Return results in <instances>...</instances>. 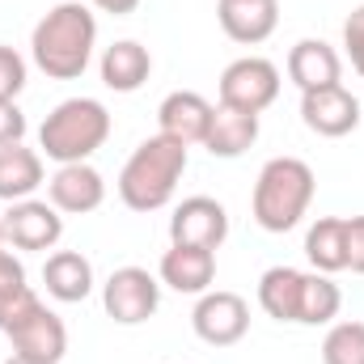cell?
Returning a JSON list of instances; mask_svg holds the SVG:
<instances>
[{
    "label": "cell",
    "instance_id": "cell-3",
    "mask_svg": "<svg viewBox=\"0 0 364 364\" xmlns=\"http://www.w3.org/2000/svg\"><path fill=\"white\" fill-rule=\"evenodd\" d=\"M314 186H318V178L301 157H272L259 170L255 195H250V212H255L259 229H267V233L296 229L314 203Z\"/></svg>",
    "mask_w": 364,
    "mask_h": 364
},
{
    "label": "cell",
    "instance_id": "cell-13",
    "mask_svg": "<svg viewBox=\"0 0 364 364\" xmlns=\"http://www.w3.org/2000/svg\"><path fill=\"white\" fill-rule=\"evenodd\" d=\"M47 199L68 212V216H85L97 212L102 199H106V178L93 170L90 161H73V166H60L51 178H47Z\"/></svg>",
    "mask_w": 364,
    "mask_h": 364
},
{
    "label": "cell",
    "instance_id": "cell-1",
    "mask_svg": "<svg viewBox=\"0 0 364 364\" xmlns=\"http://www.w3.org/2000/svg\"><path fill=\"white\" fill-rule=\"evenodd\" d=\"M93 47H97V17L81 0L55 4L30 34V55L51 81H77L90 68Z\"/></svg>",
    "mask_w": 364,
    "mask_h": 364
},
{
    "label": "cell",
    "instance_id": "cell-14",
    "mask_svg": "<svg viewBox=\"0 0 364 364\" xmlns=\"http://www.w3.org/2000/svg\"><path fill=\"white\" fill-rule=\"evenodd\" d=\"M216 17L220 30L233 43H267L279 26V0H216Z\"/></svg>",
    "mask_w": 364,
    "mask_h": 364
},
{
    "label": "cell",
    "instance_id": "cell-29",
    "mask_svg": "<svg viewBox=\"0 0 364 364\" xmlns=\"http://www.w3.org/2000/svg\"><path fill=\"white\" fill-rule=\"evenodd\" d=\"M348 229V272L364 275V216H343Z\"/></svg>",
    "mask_w": 364,
    "mask_h": 364
},
{
    "label": "cell",
    "instance_id": "cell-26",
    "mask_svg": "<svg viewBox=\"0 0 364 364\" xmlns=\"http://www.w3.org/2000/svg\"><path fill=\"white\" fill-rule=\"evenodd\" d=\"M26 90V60L0 43V97L4 102H17V93Z\"/></svg>",
    "mask_w": 364,
    "mask_h": 364
},
{
    "label": "cell",
    "instance_id": "cell-25",
    "mask_svg": "<svg viewBox=\"0 0 364 364\" xmlns=\"http://www.w3.org/2000/svg\"><path fill=\"white\" fill-rule=\"evenodd\" d=\"M38 305H43V301H38V292H34L30 284H21L17 292L0 296V331L9 335V331H13V326H17L21 318H30V314H34Z\"/></svg>",
    "mask_w": 364,
    "mask_h": 364
},
{
    "label": "cell",
    "instance_id": "cell-17",
    "mask_svg": "<svg viewBox=\"0 0 364 364\" xmlns=\"http://www.w3.org/2000/svg\"><path fill=\"white\" fill-rule=\"evenodd\" d=\"M153 73V55L149 47H140L136 38H119L102 51V85L114 93H136Z\"/></svg>",
    "mask_w": 364,
    "mask_h": 364
},
{
    "label": "cell",
    "instance_id": "cell-16",
    "mask_svg": "<svg viewBox=\"0 0 364 364\" xmlns=\"http://www.w3.org/2000/svg\"><path fill=\"white\" fill-rule=\"evenodd\" d=\"M216 279V250L203 246H170L161 255V284L182 296H203Z\"/></svg>",
    "mask_w": 364,
    "mask_h": 364
},
{
    "label": "cell",
    "instance_id": "cell-32",
    "mask_svg": "<svg viewBox=\"0 0 364 364\" xmlns=\"http://www.w3.org/2000/svg\"><path fill=\"white\" fill-rule=\"evenodd\" d=\"M4 364H30V360H21V356H9V360H4Z\"/></svg>",
    "mask_w": 364,
    "mask_h": 364
},
{
    "label": "cell",
    "instance_id": "cell-7",
    "mask_svg": "<svg viewBox=\"0 0 364 364\" xmlns=\"http://www.w3.org/2000/svg\"><path fill=\"white\" fill-rule=\"evenodd\" d=\"M191 326H195V335L208 343V348H233V343H242L246 339V331H250V305L237 296V292H203L199 301H195V314H191Z\"/></svg>",
    "mask_w": 364,
    "mask_h": 364
},
{
    "label": "cell",
    "instance_id": "cell-20",
    "mask_svg": "<svg viewBox=\"0 0 364 364\" xmlns=\"http://www.w3.org/2000/svg\"><path fill=\"white\" fill-rule=\"evenodd\" d=\"M305 259L322 275L348 272V229L343 216H318L305 233Z\"/></svg>",
    "mask_w": 364,
    "mask_h": 364
},
{
    "label": "cell",
    "instance_id": "cell-6",
    "mask_svg": "<svg viewBox=\"0 0 364 364\" xmlns=\"http://www.w3.org/2000/svg\"><path fill=\"white\" fill-rule=\"evenodd\" d=\"M279 97V68L263 55H242L220 73V106L263 114Z\"/></svg>",
    "mask_w": 364,
    "mask_h": 364
},
{
    "label": "cell",
    "instance_id": "cell-5",
    "mask_svg": "<svg viewBox=\"0 0 364 364\" xmlns=\"http://www.w3.org/2000/svg\"><path fill=\"white\" fill-rule=\"evenodd\" d=\"M102 305L119 326H140L161 309V279L144 267H119L102 284Z\"/></svg>",
    "mask_w": 364,
    "mask_h": 364
},
{
    "label": "cell",
    "instance_id": "cell-24",
    "mask_svg": "<svg viewBox=\"0 0 364 364\" xmlns=\"http://www.w3.org/2000/svg\"><path fill=\"white\" fill-rule=\"evenodd\" d=\"M322 364H364V322H335L322 339Z\"/></svg>",
    "mask_w": 364,
    "mask_h": 364
},
{
    "label": "cell",
    "instance_id": "cell-15",
    "mask_svg": "<svg viewBox=\"0 0 364 364\" xmlns=\"http://www.w3.org/2000/svg\"><path fill=\"white\" fill-rule=\"evenodd\" d=\"M288 77L301 93L309 90H326V85H339L343 77V60L331 43L322 38H301L292 51H288Z\"/></svg>",
    "mask_w": 364,
    "mask_h": 364
},
{
    "label": "cell",
    "instance_id": "cell-33",
    "mask_svg": "<svg viewBox=\"0 0 364 364\" xmlns=\"http://www.w3.org/2000/svg\"><path fill=\"white\" fill-rule=\"evenodd\" d=\"M0 246H4V229H0Z\"/></svg>",
    "mask_w": 364,
    "mask_h": 364
},
{
    "label": "cell",
    "instance_id": "cell-19",
    "mask_svg": "<svg viewBox=\"0 0 364 364\" xmlns=\"http://www.w3.org/2000/svg\"><path fill=\"white\" fill-rule=\"evenodd\" d=\"M43 284L55 301L64 305H77L93 292V263L81 250H55L47 263H43Z\"/></svg>",
    "mask_w": 364,
    "mask_h": 364
},
{
    "label": "cell",
    "instance_id": "cell-22",
    "mask_svg": "<svg viewBox=\"0 0 364 364\" xmlns=\"http://www.w3.org/2000/svg\"><path fill=\"white\" fill-rule=\"evenodd\" d=\"M301 284L305 272L296 267H267L259 279V305L275 322H296L301 318Z\"/></svg>",
    "mask_w": 364,
    "mask_h": 364
},
{
    "label": "cell",
    "instance_id": "cell-28",
    "mask_svg": "<svg viewBox=\"0 0 364 364\" xmlns=\"http://www.w3.org/2000/svg\"><path fill=\"white\" fill-rule=\"evenodd\" d=\"M21 136H26V114H21V106L0 97V149H4V144H21Z\"/></svg>",
    "mask_w": 364,
    "mask_h": 364
},
{
    "label": "cell",
    "instance_id": "cell-10",
    "mask_svg": "<svg viewBox=\"0 0 364 364\" xmlns=\"http://www.w3.org/2000/svg\"><path fill=\"white\" fill-rule=\"evenodd\" d=\"M9 343H13V356H21L30 364H60L64 352H68V326H64L60 314L38 305L30 318H21L9 331Z\"/></svg>",
    "mask_w": 364,
    "mask_h": 364
},
{
    "label": "cell",
    "instance_id": "cell-18",
    "mask_svg": "<svg viewBox=\"0 0 364 364\" xmlns=\"http://www.w3.org/2000/svg\"><path fill=\"white\" fill-rule=\"evenodd\" d=\"M255 140H259V114H246V110H233V106H216L212 110V127H208V140H203V149L212 157L233 161Z\"/></svg>",
    "mask_w": 364,
    "mask_h": 364
},
{
    "label": "cell",
    "instance_id": "cell-27",
    "mask_svg": "<svg viewBox=\"0 0 364 364\" xmlns=\"http://www.w3.org/2000/svg\"><path fill=\"white\" fill-rule=\"evenodd\" d=\"M343 47H348L352 68L364 77V4H360V9H352V13H348V21H343Z\"/></svg>",
    "mask_w": 364,
    "mask_h": 364
},
{
    "label": "cell",
    "instance_id": "cell-12",
    "mask_svg": "<svg viewBox=\"0 0 364 364\" xmlns=\"http://www.w3.org/2000/svg\"><path fill=\"white\" fill-rule=\"evenodd\" d=\"M212 110H216V106H212L203 93L178 90V93H170V97L157 106V132L170 136V140H178V144H186V149H195V144L208 140Z\"/></svg>",
    "mask_w": 364,
    "mask_h": 364
},
{
    "label": "cell",
    "instance_id": "cell-2",
    "mask_svg": "<svg viewBox=\"0 0 364 364\" xmlns=\"http://www.w3.org/2000/svg\"><path fill=\"white\" fill-rule=\"evenodd\" d=\"M186 144L170 136H149L119 170V199L132 212H157L174 199L182 174H186Z\"/></svg>",
    "mask_w": 364,
    "mask_h": 364
},
{
    "label": "cell",
    "instance_id": "cell-9",
    "mask_svg": "<svg viewBox=\"0 0 364 364\" xmlns=\"http://www.w3.org/2000/svg\"><path fill=\"white\" fill-rule=\"evenodd\" d=\"M229 237V212L225 203H216L212 195H191L182 199L170 216V242L174 246H203V250H220Z\"/></svg>",
    "mask_w": 364,
    "mask_h": 364
},
{
    "label": "cell",
    "instance_id": "cell-23",
    "mask_svg": "<svg viewBox=\"0 0 364 364\" xmlns=\"http://www.w3.org/2000/svg\"><path fill=\"white\" fill-rule=\"evenodd\" d=\"M343 309V292L331 275L322 272H305V284H301V326H326L335 322Z\"/></svg>",
    "mask_w": 364,
    "mask_h": 364
},
{
    "label": "cell",
    "instance_id": "cell-8",
    "mask_svg": "<svg viewBox=\"0 0 364 364\" xmlns=\"http://www.w3.org/2000/svg\"><path fill=\"white\" fill-rule=\"evenodd\" d=\"M0 229L4 242H13L17 250H51L64 237V216L51 199H17L9 203Z\"/></svg>",
    "mask_w": 364,
    "mask_h": 364
},
{
    "label": "cell",
    "instance_id": "cell-11",
    "mask_svg": "<svg viewBox=\"0 0 364 364\" xmlns=\"http://www.w3.org/2000/svg\"><path fill=\"white\" fill-rule=\"evenodd\" d=\"M301 119L314 136L339 140L348 132L360 127V97L348 93L343 85H326V90H309L301 93Z\"/></svg>",
    "mask_w": 364,
    "mask_h": 364
},
{
    "label": "cell",
    "instance_id": "cell-31",
    "mask_svg": "<svg viewBox=\"0 0 364 364\" xmlns=\"http://www.w3.org/2000/svg\"><path fill=\"white\" fill-rule=\"evenodd\" d=\"M90 4H97L102 13H114V17H127L140 9V0H90Z\"/></svg>",
    "mask_w": 364,
    "mask_h": 364
},
{
    "label": "cell",
    "instance_id": "cell-4",
    "mask_svg": "<svg viewBox=\"0 0 364 364\" xmlns=\"http://www.w3.org/2000/svg\"><path fill=\"white\" fill-rule=\"evenodd\" d=\"M106 136H110V110L97 97H68L43 119L38 149L55 166H73V161H90L106 144Z\"/></svg>",
    "mask_w": 364,
    "mask_h": 364
},
{
    "label": "cell",
    "instance_id": "cell-21",
    "mask_svg": "<svg viewBox=\"0 0 364 364\" xmlns=\"http://www.w3.org/2000/svg\"><path fill=\"white\" fill-rule=\"evenodd\" d=\"M38 186H43V153L26 144H4L0 149V199L17 203V199H30Z\"/></svg>",
    "mask_w": 364,
    "mask_h": 364
},
{
    "label": "cell",
    "instance_id": "cell-30",
    "mask_svg": "<svg viewBox=\"0 0 364 364\" xmlns=\"http://www.w3.org/2000/svg\"><path fill=\"white\" fill-rule=\"evenodd\" d=\"M21 284H26V267H21V259H13V255L0 246V296L17 292Z\"/></svg>",
    "mask_w": 364,
    "mask_h": 364
}]
</instances>
